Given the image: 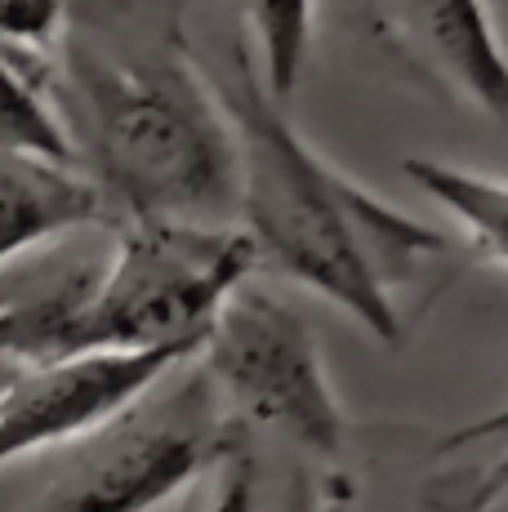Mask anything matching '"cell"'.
Listing matches in <instances>:
<instances>
[{
    "label": "cell",
    "instance_id": "cell-13",
    "mask_svg": "<svg viewBox=\"0 0 508 512\" xmlns=\"http://www.w3.org/2000/svg\"><path fill=\"white\" fill-rule=\"evenodd\" d=\"M477 441H504V446H508V401H504L500 410H491L486 419H473V423H464V428L446 432V437L437 441V455H459V450L477 446ZM486 486H491L495 499L508 490V450H504L500 464L486 468Z\"/></svg>",
    "mask_w": 508,
    "mask_h": 512
},
{
    "label": "cell",
    "instance_id": "cell-9",
    "mask_svg": "<svg viewBox=\"0 0 508 512\" xmlns=\"http://www.w3.org/2000/svg\"><path fill=\"white\" fill-rule=\"evenodd\" d=\"M406 179L428 192L446 214H455L459 228L468 232L477 259L508 268V183L486 179V174L459 170V165L433 161V156H406Z\"/></svg>",
    "mask_w": 508,
    "mask_h": 512
},
{
    "label": "cell",
    "instance_id": "cell-6",
    "mask_svg": "<svg viewBox=\"0 0 508 512\" xmlns=\"http://www.w3.org/2000/svg\"><path fill=\"white\" fill-rule=\"evenodd\" d=\"M353 18L419 90L508 121V54L486 0H353Z\"/></svg>",
    "mask_w": 508,
    "mask_h": 512
},
{
    "label": "cell",
    "instance_id": "cell-11",
    "mask_svg": "<svg viewBox=\"0 0 508 512\" xmlns=\"http://www.w3.org/2000/svg\"><path fill=\"white\" fill-rule=\"evenodd\" d=\"M0 156H41L54 165H72V143L58 125L45 90L0 54Z\"/></svg>",
    "mask_w": 508,
    "mask_h": 512
},
{
    "label": "cell",
    "instance_id": "cell-2",
    "mask_svg": "<svg viewBox=\"0 0 508 512\" xmlns=\"http://www.w3.org/2000/svg\"><path fill=\"white\" fill-rule=\"evenodd\" d=\"M197 67L232 125L237 214L259 263L317 290L370 339L397 348L406 330L393 290L415 277V259L446 250V236L384 205L299 139L281 103L263 90L241 23L219 54L197 49Z\"/></svg>",
    "mask_w": 508,
    "mask_h": 512
},
{
    "label": "cell",
    "instance_id": "cell-3",
    "mask_svg": "<svg viewBox=\"0 0 508 512\" xmlns=\"http://www.w3.org/2000/svg\"><path fill=\"white\" fill-rule=\"evenodd\" d=\"M107 232L99 281L54 334L45 366L85 352H197L219 303L259 268L241 228L134 219Z\"/></svg>",
    "mask_w": 508,
    "mask_h": 512
},
{
    "label": "cell",
    "instance_id": "cell-15",
    "mask_svg": "<svg viewBox=\"0 0 508 512\" xmlns=\"http://www.w3.org/2000/svg\"><path fill=\"white\" fill-rule=\"evenodd\" d=\"M9 374H14V366H9V361H0V388H5V379Z\"/></svg>",
    "mask_w": 508,
    "mask_h": 512
},
{
    "label": "cell",
    "instance_id": "cell-14",
    "mask_svg": "<svg viewBox=\"0 0 508 512\" xmlns=\"http://www.w3.org/2000/svg\"><path fill=\"white\" fill-rule=\"evenodd\" d=\"M500 499L486 486V468L482 472H455V477H442L433 490L424 495V508L419 512H491Z\"/></svg>",
    "mask_w": 508,
    "mask_h": 512
},
{
    "label": "cell",
    "instance_id": "cell-1",
    "mask_svg": "<svg viewBox=\"0 0 508 512\" xmlns=\"http://www.w3.org/2000/svg\"><path fill=\"white\" fill-rule=\"evenodd\" d=\"M192 0H63L50 98L107 228H232L237 143L188 41Z\"/></svg>",
    "mask_w": 508,
    "mask_h": 512
},
{
    "label": "cell",
    "instance_id": "cell-7",
    "mask_svg": "<svg viewBox=\"0 0 508 512\" xmlns=\"http://www.w3.org/2000/svg\"><path fill=\"white\" fill-rule=\"evenodd\" d=\"M197 352H85L50 366H14L0 388V464L72 446L130 410L156 379Z\"/></svg>",
    "mask_w": 508,
    "mask_h": 512
},
{
    "label": "cell",
    "instance_id": "cell-5",
    "mask_svg": "<svg viewBox=\"0 0 508 512\" xmlns=\"http://www.w3.org/2000/svg\"><path fill=\"white\" fill-rule=\"evenodd\" d=\"M237 423H259L317 459L344 455V410L308 321L250 277L219 303L197 357Z\"/></svg>",
    "mask_w": 508,
    "mask_h": 512
},
{
    "label": "cell",
    "instance_id": "cell-8",
    "mask_svg": "<svg viewBox=\"0 0 508 512\" xmlns=\"http://www.w3.org/2000/svg\"><path fill=\"white\" fill-rule=\"evenodd\" d=\"M90 228H107V210L81 170L41 156H0V268Z\"/></svg>",
    "mask_w": 508,
    "mask_h": 512
},
{
    "label": "cell",
    "instance_id": "cell-12",
    "mask_svg": "<svg viewBox=\"0 0 508 512\" xmlns=\"http://www.w3.org/2000/svg\"><path fill=\"white\" fill-rule=\"evenodd\" d=\"M63 23V0H0V54L14 58L45 90L50 49Z\"/></svg>",
    "mask_w": 508,
    "mask_h": 512
},
{
    "label": "cell",
    "instance_id": "cell-4",
    "mask_svg": "<svg viewBox=\"0 0 508 512\" xmlns=\"http://www.w3.org/2000/svg\"><path fill=\"white\" fill-rule=\"evenodd\" d=\"M237 428L205 370L183 361L112 423L72 441L27 512H156L241 446Z\"/></svg>",
    "mask_w": 508,
    "mask_h": 512
},
{
    "label": "cell",
    "instance_id": "cell-10",
    "mask_svg": "<svg viewBox=\"0 0 508 512\" xmlns=\"http://www.w3.org/2000/svg\"><path fill=\"white\" fill-rule=\"evenodd\" d=\"M241 5H246L241 27H246V36L254 41L250 49H259L254 67L263 76V90L286 107L308 67L312 0H241Z\"/></svg>",
    "mask_w": 508,
    "mask_h": 512
}]
</instances>
